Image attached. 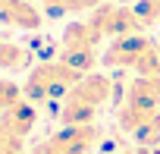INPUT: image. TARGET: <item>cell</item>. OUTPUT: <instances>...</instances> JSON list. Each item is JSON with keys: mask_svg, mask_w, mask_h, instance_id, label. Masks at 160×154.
<instances>
[{"mask_svg": "<svg viewBox=\"0 0 160 154\" xmlns=\"http://www.w3.org/2000/svg\"><path fill=\"white\" fill-rule=\"evenodd\" d=\"M135 13H138L141 25L160 22V0H138V3H135Z\"/></svg>", "mask_w": 160, "mask_h": 154, "instance_id": "obj_8", "label": "cell"}, {"mask_svg": "<svg viewBox=\"0 0 160 154\" xmlns=\"http://www.w3.org/2000/svg\"><path fill=\"white\" fill-rule=\"evenodd\" d=\"M110 98V82L104 75H82L72 88H69V98H66V107H63V120L69 126H85L91 120V113Z\"/></svg>", "mask_w": 160, "mask_h": 154, "instance_id": "obj_2", "label": "cell"}, {"mask_svg": "<svg viewBox=\"0 0 160 154\" xmlns=\"http://www.w3.org/2000/svg\"><path fill=\"white\" fill-rule=\"evenodd\" d=\"M107 66H129L138 69L141 75H160V50L154 41H148L144 35H122L113 38V44L104 54Z\"/></svg>", "mask_w": 160, "mask_h": 154, "instance_id": "obj_1", "label": "cell"}, {"mask_svg": "<svg viewBox=\"0 0 160 154\" xmlns=\"http://www.w3.org/2000/svg\"><path fill=\"white\" fill-rule=\"evenodd\" d=\"M44 10V16H78V13H91L107 0H35Z\"/></svg>", "mask_w": 160, "mask_h": 154, "instance_id": "obj_6", "label": "cell"}, {"mask_svg": "<svg viewBox=\"0 0 160 154\" xmlns=\"http://www.w3.org/2000/svg\"><path fill=\"white\" fill-rule=\"evenodd\" d=\"M22 151V135H16L10 126L0 123V154H19Z\"/></svg>", "mask_w": 160, "mask_h": 154, "instance_id": "obj_9", "label": "cell"}, {"mask_svg": "<svg viewBox=\"0 0 160 154\" xmlns=\"http://www.w3.org/2000/svg\"><path fill=\"white\" fill-rule=\"evenodd\" d=\"M25 63H28V50L25 47L0 38V66L3 69H16V66H25Z\"/></svg>", "mask_w": 160, "mask_h": 154, "instance_id": "obj_7", "label": "cell"}, {"mask_svg": "<svg viewBox=\"0 0 160 154\" xmlns=\"http://www.w3.org/2000/svg\"><path fill=\"white\" fill-rule=\"evenodd\" d=\"M44 22V10L35 0H7L0 10V25L10 28H22V32H35Z\"/></svg>", "mask_w": 160, "mask_h": 154, "instance_id": "obj_5", "label": "cell"}, {"mask_svg": "<svg viewBox=\"0 0 160 154\" xmlns=\"http://www.w3.org/2000/svg\"><path fill=\"white\" fill-rule=\"evenodd\" d=\"M88 22L94 25L101 38H122V35H135L138 28H144L135 7H119V3H101L98 10L88 13Z\"/></svg>", "mask_w": 160, "mask_h": 154, "instance_id": "obj_4", "label": "cell"}, {"mask_svg": "<svg viewBox=\"0 0 160 154\" xmlns=\"http://www.w3.org/2000/svg\"><path fill=\"white\" fill-rule=\"evenodd\" d=\"M3 3H7V0H0V10H3Z\"/></svg>", "mask_w": 160, "mask_h": 154, "instance_id": "obj_11", "label": "cell"}, {"mask_svg": "<svg viewBox=\"0 0 160 154\" xmlns=\"http://www.w3.org/2000/svg\"><path fill=\"white\" fill-rule=\"evenodd\" d=\"M13 104H19V88L13 82H3L0 79V110H10Z\"/></svg>", "mask_w": 160, "mask_h": 154, "instance_id": "obj_10", "label": "cell"}, {"mask_svg": "<svg viewBox=\"0 0 160 154\" xmlns=\"http://www.w3.org/2000/svg\"><path fill=\"white\" fill-rule=\"evenodd\" d=\"M78 79H82V72H75V69L66 66L63 60H60V63H44V66H38V69L28 75L25 95H28L32 101H47V98H57V95H63L66 88H72Z\"/></svg>", "mask_w": 160, "mask_h": 154, "instance_id": "obj_3", "label": "cell"}]
</instances>
